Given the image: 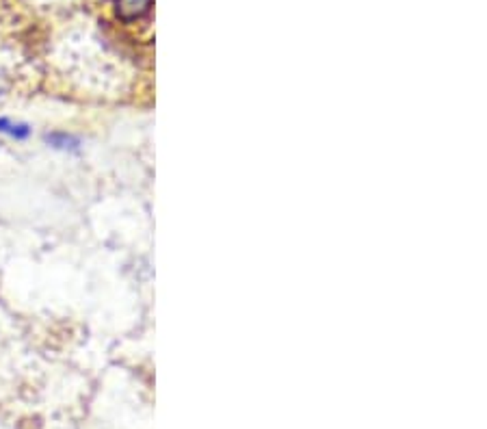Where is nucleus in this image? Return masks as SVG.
Returning <instances> with one entry per match:
<instances>
[{"label": "nucleus", "instance_id": "1", "mask_svg": "<svg viewBox=\"0 0 487 429\" xmlns=\"http://www.w3.org/2000/svg\"><path fill=\"white\" fill-rule=\"evenodd\" d=\"M117 15L126 22L139 20V17L148 15L152 9V0H115Z\"/></svg>", "mask_w": 487, "mask_h": 429}, {"label": "nucleus", "instance_id": "3", "mask_svg": "<svg viewBox=\"0 0 487 429\" xmlns=\"http://www.w3.org/2000/svg\"><path fill=\"white\" fill-rule=\"evenodd\" d=\"M0 133H5L13 139H26L31 135L28 124H20V121H11L7 117H0Z\"/></svg>", "mask_w": 487, "mask_h": 429}, {"label": "nucleus", "instance_id": "2", "mask_svg": "<svg viewBox=\"0 0 487 429\" xmlns=\"http://www.w3.org/2000/svg\"><path fill=\"white\" fill-rule=\"evenodd\" d=\"M46 141L50 143L52 148L57 150H69L74 152L80 148V139L74 137V135H67V133H52V135H46Z\"/></svg>", "mask_w": 487, "mask_h": 429}]
</instances>
